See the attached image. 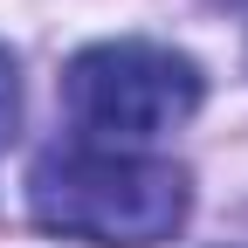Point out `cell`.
Returning <instances> with one entry per match:
<instances>
[{
    "mask_svg": "<svg viewBox=\"0 0 248 248\" xmlns=\"http://www.w3.org/2000/svg\"><path fill=\"white\" fill-rule=\"evenodd\" d=\"M14 131H21V69H14V55L0 48V145Z\"/></svg>",
    "mask_w": 248,
    "mask_h": 248,
    "instance_id": "obj_3",
    "label": "cell"
},
{
    "mask_svg": "<svg viewBox=\"0 0 248 248\" xmlns=\"http://www.w3.org/2000/svg\"><path fill=\"white\" fill-rule=\"evenodd\" d=\"M200 97L207 83L193 55L159 42H97L62 76L69 124L83 131V145H104V152H145L152 138L179 131L200 110Z\"/></svg>",
    "mask_w": 248,
    "mask_h": 248,
    "instance_id": "obj_2",
    "label": "cell"
},
{
    "mask_svg": "<svg viewBox=\"0 0 248 248\" xmlns=\"http://www.w3.org/2000/svg\"><path fill=\"white\" fill-rule=\"evenodd\" d=\"M193 179L152 152H104V145H62L42 152L28 172V214L90 248H159L186 228Z\"/></svg>",
    "mask_w": 248,
    "mask_h": 248,
    "instance_id": "obj_1",
    "label": "cell"
}]
</instances>
